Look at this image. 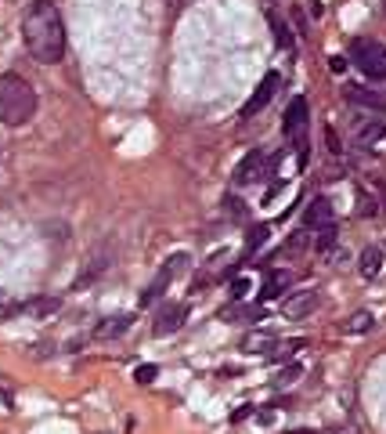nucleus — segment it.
I'll list each match as a JSON object with an SVG mask.
<instances>
[{
  "label": "nucleus",
  "instance_id": "obj_1",
  "mask_svg": "<svg viewBox=\"0 0 386 434\" xmlns=\"http://www.w3.org/2000/svg\"><path fill=\"white\" fill-rule=\"evenodd\" d=\"M22 40H25V51L40 66H58L66 58V22H61V11L51 0H37V4L25 8Z\"/></svg>",
  "mask_w": 386,
  "mask_h": 434
},
{
  "label": "nucleus",
  "instance_id": "obj_2",
  "mask_svg": "<svg viewBox=\"0 0 386 434\" xmlns=\"http://www.w3.org/2000/svg\"><path fill=\"white\" fill-rule=\"evenodd\" d=\"M37 112V90L25 76L18 73H4L0 76V123L8 127H22Z\"/></svg>",
  "mask_w": 386,
  "mask_h": 434
},
{
  "label": "nucleus",
  "instance_id": "obj_3",
  "mask_svg": "<svg viewBox=\"0 0 386 434\" xmlns=\"http://www.w3.org/2000/svg\"><path fill=\"white\" fill-rule=\"evenodd\" d=\"M307 127H310L307 98H293V102H289V109H285V116H282V134H285V141H289V145L296 148L300 167H307V145H310Z\"/></svg>",
  "mask_w": 386,
  "mask_h": 434
},
{
  "label": "nucleus",
  "instance_id": "obj_4",
  "mask_svg": "<svg viewBox=\"0 0 386 434\" xmlns=\"http://www.w3.org/2000/svg\"><path fill=\"white\" fill-rule=\"evenodd\" d=\"M350 61H354V66H358L368 80H386V47H382L379 40H368V37L354 40V44H350Z\"/></svg>",
  "mask_w": 386,
  "mask_h": 434
},
{
  "label": "nucleus",
  "instance_id": "obj_5",
  "mask_svg": "<svg viewBox=\"0 0 386 434\" xmlns=\"http://www.w3.org/2000/svg\"><path fill=\"white\" fill-rule=\"evenodd\" d=\"M282 90V73H267L264 80H260V87L253 90V98L242 105V119H253L256 112H264L267 105H271V98Z\"/></svg>",
  "mask_w": 386,
  "mask_h": 434
},
{
  "label": "nucleus",
  "instance_id": "obj_6",
  "mask_svg": "<svg viewBox=\"0 0 386 434\" xmlns=\"http://www.w3.org/2000/svg\"><path fill=\"white\" fill-rule=\"evenodd\" d=\"M267 177V156L264 148H249L246 156L235 167V184H253V181H264Z\"/></svg>",
  "mask_w": 386,
  "mask_h": 434
},
{
  "label": "nucleus",
  "instance_id": "obj_7",
  "mask_svg": "<svg viewBox=\"0 0 386 434\" xmlns=\"http://www.w3.org/2000/svg\"><path fill=\"white\" fill-rule=\"evenodd\" d=\"M188 315H191V307L184 304V300H177V304H167L163 312L155 315V326H152V333L155 336H174L184 322H188Z\"/></svg>",
  "mask_w": 386,
  "mask_h": 434
},
{
  "label": "nucleus",
  "instance_id": "obj_8",
  "mask_svg": "<svg viewBox=\"0 0 386 434\" xmlns=\"http://www.w3.org/2000/svg\"><path fill=\"white\" fill-rule=\"evenodd\" d=\"M318 304H321L318 290H303V293H293V297L282 300V315H285V319H307Z\"/></svg>",
  "mask_w": 386,
  "mask_h": 434
},
{
  "label": "nucleus",
  "instance_id": "obj_9",
  "mask_svg": "<svg viewBox=\"0 0 386 434\" xmlns=\"http://www.w3.org/2000/svg\"><path fill=\"white\" fill-rule=\"evenodd\" d=\"M332 217H336V210H332V203H329L325 196H314V199H310V206L303 210V221H307V228H310V232L332 225Z\"/></svg>",
  "mask_w": 386,
  "mask_h": 434
},
{
  "label": "nucleus",
  "instance_id": "obj_10",
  "mask_svg": "<svg viewBox=\"0 0 386 434\" xmlns=\"http://www.w3.org/2000/svg\"><path fill=\"white\" fill-rule=\"evenodd\" d=\"M346 98L350 105H358V109H368V112H386V95H379V90H368V87H346Z\"/></svg>",
  "mask_w": 386,
  "mask_h": 434
},
{
  "label": "nucleus",
  "instance_id": "obj_11",
  "mask_svg": "<svg viewBox=\"0 0 386 434\" xmlns=\"http://www.w3.org/2000/svg\"><path fill=\"white\" fill-rule=\"evenodd\" d=\"M382 138H386V123H382V119L368 116V119L358 123V145H361V148H372V145H379Z\"/></svg>",
  "mask_w": 386,
  "mask_h": 434
},
{
  "label": "nucleus",
  "instance_id": "obj_12",
  "mask_svg": "<svg viewBox=\"0 0 386 434\" xmlns=\"http://www.w3.org/2000/svg\"><path fill=\"white\" fill-rule=\"evenodd\" d=\"M131 322H134V315H109V319L98 322L94 336H98V340H116V336H123L126 329H131Z\"/></svg>",
  "mask_w": 386,
  "mask_h": 434
},
{
  "label": "nucleus",
  "instance_id": "obj_13",
  "mask_svg": "<svg viewBox=\"0 0 386 434\" xmlns=\"http://www.w3.org/2000/svg\"><path fill=\"white\" fill-rule=\"evenodd\" d=\"M61 307V300L58 297H51V293H44V297H33V300H22V315H37V319H47V315H54Z\"/></svg>",
  "mask_w": 386,
  "mask_h": 434
},
{
  "label": "nucleus",
  "instance_id": "obj_14",
  "mask_svg": "<svg viewBox=\"0 0 386 434\" xmlns=\"http://www.w3.org/2000/svg\"><path fill=\"white\" fill-rule=\"evenodd\" d=\"M109 268V254L102 250V254H94L90 261H87V268H83V275H76V283H73V290H83V286H90L94 278H98L102 271Z\"/></svg>",
  "mask_w": 386,
  "mask_h": 434
},
{
  "label": "nucleus",
  "instance_id": "obj_15",
  "mask_svg": "<svg viewBox=\"0 0 386 434\" xmlns=\"http://www.w3.org/2000/svg\"><path fill=\"white\" fill-rule=\"evenodd\" d=\"M289 283H293V275L289 271H271L267 278H264V290H260V300H278L285 290H289Z\"/></svg>",
  "mask_w": 386,
  "mask_h": 434
},
{
  "label": "nucleus",
  "instance_id": "obj_16",
  "mask_svg": "<svg viewBox=\"0 0 386 434\" xmlns=\"http://www.w3.org/2000/svg\"><path fill=\"white\" fill-rule=\"evenodd\" d=\"M170 283H174V275H170V271H167V264H163V268H159V275H155L152 283H148V290H145L141 304H155L159 297H163V290H167Z\"/></svg>",
  "mask_w": 386,
  "mask_h": 434
},
{
  "label": "nucleus",
  "instance_id": "obj_17",
  "mask_svg": "<svg viewBox=\"0 0 386 434\" xmlns=\"http://www.w3.org/2000/svg\"><path fill=\"white\" fill-rule=\"evenodd\" d=\"M267 239H271V228H267V225H253L249 235H246V257L260 254L264 246H267Z\"/></svg>",
  "mask_w": 386,
  "mask_h": 434
},
{
  "label": "nucleus",
  "instance_id": "obj_18",
  "mask_svg": "<svg viewBox=\"0 0 386 434\" xmlns=\"http://www.w3.org/2000/svg\"><path fill=\"white\" fill-rule=\"evenodd\" d=\"M379 268H382V250H379V246H368V250L361 254L358 271H361L365 278H375V275H379Z\"/></svg>",
  "mask_w": 386,
  "mask_h": 434
},
{
  "label": "nucleus",
  "instance_id": "obj_19",
  "mask_svg": "<svg viewBox=\"0 0 386 434\" xmlns=\"http://www.w3.org/2000/svg\"><path fill=\"white\" fill-rule=\"evenodd\" d=\"M220 319H224V322H231V319H242V322H260V319H264V312H260V307H253V304H246V307H224Z\"/></svg>",
  "mask_w": 386,
  "mask_h": 434
},
{
  "label": "nucleus",
  "instance_id": "obj_20",
  "mask_svg": "<svg viewBox=\"0 0 386 434\" xmlns=\"http://www.w3.org/2000/svg\"><path fill=\"white\" fill-rule=\"evenodd\" d=\"M267 22H271V33H275V44H278L282 51H293V33H289V25H285V22H282V18L275 15V11H271V18H267Z\"/></svg>",
  "mask_w": 386,
  "mask_h": 434
},
{
  "label": "nucleus",
  "instance_id": "obj_21",
  "mask_svg": "<svg viewBox=\"0 0 386 434\" xmlns=\"http://www.w3.org/2000/svg\"><path fill=\"white\" fill-rule=\"evenodd\" d=\"M372 326H375V315H372V312H354V315L346 319V326H343V329L358 336V333H368Z\"/></svg>",
  "mask_w": 386,
  "mask_h": 434
},
{
  "label": "nucleus",
  "instance_id": "obj_22",
  "mask_svg": "<svg viewBox=\"0 0 386 434\" xmlns=\"http://www.w3.org/2000/svg\"><path fill=\"white\" fill-rule=\"evenodd\" d=\"M275 344H278L275 336H267V333H253V336H246V344H242V348H246L249 355H253V351H256V355H267Z\"/></svg>",
  "mask_w": 386,
  "mask_h": 434
},
{
  "label": "nucleus",
  "instance_id": "obj_23",
  "mask_svg": "<svg viewBox=\"0 0 386 434\" xmlns=\"http://www.w3.org/2000/svg\"><path fill=\"white\" fill-rule=\"evenodd\" d=\"M300 377H303V365L289 362L285 369H278V373H275V387H293V384H296Z\"/></svg>",
  "mask_w": 386,
  "mask_h": 434
},
{
  "label": "nucleus",
  "instance_id": "obj_24",
  "mask_svg": "<svg viewBox=\"0 0 386 434\" xmlns=\"http://www.w3.org/2000/svg\"><path fill=\"white\" fill-rule=\"evenodd\" d=\"M307 340H282V344H275L271 348V362H282V358H293V351L296 348H303Z\"/></svg>",
  "mask_w": 386,
  "mask_h": 434
},
{
  "label": "nucleus",
  "instance_id": "obj_25",
  "mask_svg": "<svg viewBox=\"0 0 386 434\" xmlns=\"http://www.w3.org/2000/svg\"><path fill=\"white\" fill-rule=\"evenodd\" d=\"M15 315H22V300H11L4 290H0V322H4V319H15Z\"/></svg>",
  "mask_w": 386,
  "mask_h": 434
},
{
  "label": "nucleus",
  "instance_id": "obj_26",
  "mask_svg": "<svg viewBox=\"0 0 386 434\" xmlns=\"http://www.w3.org/2000/svg\"><path fill=\"white\" fill-rule=\"evenodd\" d=\"M224 213H228L231 217V221H246V203L242 199H235V196H224Z\"/></svg>",
  "mask_w": 386,
  "mask_h": 434
},
{
  "label": "nucleus",
  "instance_id": "obj_27",
  "mask_svg": "<svg viewBox=\"0 0 386 434\" xmlns=\"http://www.w3.org/2000/svg\"><path fill=\"white\" fill-rule=\"evenodd\" d=\"M307 242H310V235H307V232H293V235H289V242L282 246V254H285V257H293V254H300V250H303Z\"/></svg>",
  "mask_w": 386,
  "mask_h": 434
},
{
  "label": "nucleus",
  "instance_id": "obj_28",
  "mask_svg": "<svg viewBox=\"0 0 386 434\" xmlns=\"http://www.w3.org/2000/svg\"><path fill=\"white\" fill-rule=\"evenodd\" d=\"M188 264H191L188 254H170V257H167V271H170V275H184Z\"/></svg>",
  "mask_w": 386,
  "mask_h": 434
},
{
  "label": "nucleus",
  "instance_id": "obj_29",
  "mask_svg": "<svg viewBox=\"0 0 386 434\" xmlns=\"http://www.w3.org/2000/svg\"><path fill=\"white\" fill-rule=\"evenodd\" d=\"M155 377H159V365H152V362H145V365L134 369V380H138V384H152Z\"/></svg>",
  "mask_w": 386,
  "mask_h": 434
},
{
  "label": "nucleus",
  "instance_id": "obj_30",
  "mask_svg": "<svg viewBox=\"0 0 386 434\" xmlns=\"http://www.w3.org/2000/svg\"><path fill=\"white\" fill-rule=\"evenodd\" d=\"M332 242H336V228H332V225L318 228V239H314V246H318V250H329Z\"/></svg>",
  "mask_w": 386,
  "mask_h": 434
},
{
  "label": "nucleus",
  "instance_id": "obj_31",
  "mask_svg": "<svg viewBox=\"0 0 386 434\" xmlns=\"http://www.w3.org/2000/svg\"><path fill=\"white\" fill-rule=\"evenodd\" d=\"M246 293H249V278H235V283H231V293H228V297H231V300H242Z\"/></svg>",
  "mask_w": 386,
  "mask_h": 434
},
{
  "label": "nucleus",
  "instance_id": "obj_32",
  "mask_svg": "<svg viewBox=\"0 0 386 434\" xmlns=\"http://www.w3.org/2000/svg\"><path fill=\"white\" fill-rule=\"evenodd\" d=\"M325 141H329V152H336V156L343 152V148H339V138H336V131H332V127H325Z\"/></svg>",
  "mask_w": 386,
  "mask_h": 434
},
{
  "label": "nucleus",
  "instance_id": "obj_33",
  "mask_svg": "<svg viewBox=\"0 0 386 434\" xmlns=\"http://www.w3.org/2000/svg\"><path fill=\"white\" fill-rule=\"evenodd\" d=\"M358 213H361V217H372V213H375V203L361 196V206H358Z\"/></svg>",
  "mask_w": 386,
  "mask_h": 434
},
{
  "label": "nucleus",
  "instance_id": "obj_34",
  "mask_svg": "<svg viewBox=\"0 0 386 434\" xmlns=\"http://www.w3.org/2000/svg\"><path fill=\"white\" fill-rule=\"evenodd\" d=\"M0 398L11 401V384H8V377H0Z\"/></svg>",
  "mask_w": 386,
  "mask_h": 434
},
{
  "label": "nucleus",
  "instance_id": "obj_35",
  "mask_svg": "<svg viewBox=\"0 0 386 434\" xmlns=\"http://www.w3.org/2000/svg\"><path fill=\"white\" fill-rule=\"evenodd\" d=\"M329 66H332V73H343V69H346V58H339V54H336V58L329 61Z\"/></svg>",
  "mask_w": 386,
  "mask_h": 434
},
{
  "label": "nucleus",
  "instance_id": "obj_36",
  "mask_svg": "<svg viewBox=\"0 0 386 434\" xmlns=\"http://www.w3.org/2000/svg\"><path fill=\"white\" fill-rule=\"evenodd\" d=\"M51 351H54V344H37V351H33V355H37V358H47Z\"/></svg>",
  "mask_w": 386,
  "mask_h": 434
},
{
  "label": "nucleus",
  "instance_id": "obj_37",
  "mask_svg": "<svg viewBox=\"0 0 386 434\" xmlns=\"http://www.w3.org/2000/svg\"><path fill=\"white\" fill-rule=\"evenodd\" d=\"M249 413H253V406H242V409H239V413H235V416H231V420H246V416H249Z\"/></svg>",
  "mask_w": 386,
  "mask_h": 434
},
{
  "label": "nucleus",
  "instance_id": "obj_38",
  "mask_svg": "<svg viewBox=\"0 0 386 434\" xmlns=\"http://www.w3.org/2000/svg\"><path fill=\"white\" fill-rule=\"evenodd\" d=\"M382 11H386V0H382Z\"/></svg>",
  "mask_w": 386,
  "mask_h": 434
}]
</instances>
